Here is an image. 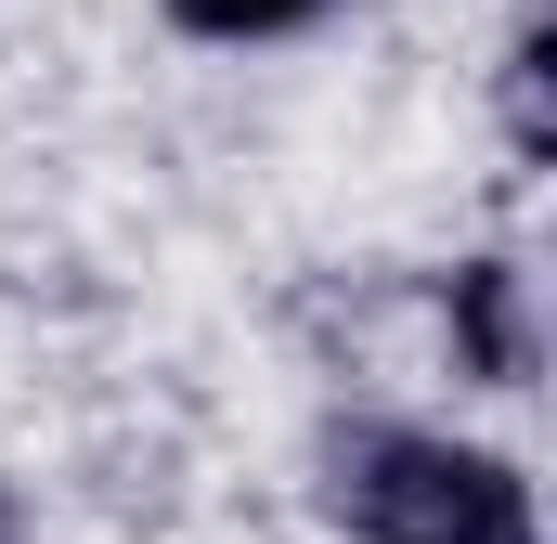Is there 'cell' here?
Masks as SVG:
<instances>
[{
    "label": "cell",
    "instance_id": "1",
    "mask_svg": "<svg viewBox=\"0 0 557 544\" xmlns=\"http://www.w3.org/2000/svg\"><path fill=\"white\" fill-rule=\"evenodd\" d=\"M324 506L350 544H545L532 480L493 441L403 428V415H337L324 428Z\"/></svg>",
    "mask_w": 557,
    "mask_h": 544
},
{
    "label": "cell",
    "instance_id": "2",
    "mask_svg": "<svg viewBox=\"0 0 557 544\" xmlns=\"http://www.w3.org/2000/svg\"><path fill=\"white\" fill-rule=\"evenodd\" d=\"M441 324H454V376H480V390L532 376V272L519 260H467L441 285Z\"/></svg>",
    "mask_w": 557,
    "mask_h": 544
},
{
    "label": "cell",
    "instance_id": "3",
    "mask_svg": "<svg viewBox=\"0 0 557 544\" xmlns=\"http://www.w3.org/2000/svg\"><path fill=\"white\" fill-rule=\"evenodd\" d=\"M169 26H182V39H208V52H260V39L324 26V0H169Z\"/></svg>",
    "mask_w": 557,
    "mask_h": 544
},
{
    "label": "cell",
    "instance_id": "4",
    "mask_svg": "<svg viewBox=\"0 0 557 544\" xmlns=\"http://www.w3.org/2000/svg\"><path fill=\"white\" fill-rule=\"evenodd\" d=\"M557 13H532V26H519V52H506V143H519V156H545L557 143Z\"/></svg>",
    "mask_w": 557,
    "mask_h": 544
},
{
    "label": "cell",
    "instance_id": "5",
    "mask_svg": "<svg viewBox=\"0 0 557 544\" xmlns=\"http://www.w3.org/2000/svg\"><path fill=\"white\" fill-rule=\"evenodd\" d=\"M0 544H26V506H13V480H0Z\"/></svg>",
    "mask_w": 557,
    "mask_h": 544
}]
</instances>
